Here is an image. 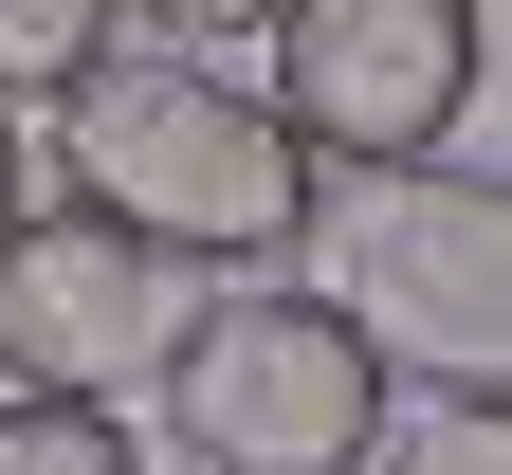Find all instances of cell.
<instances>
[{"mask_svg":"<svg viewBox=\"0 0 512 475\" xmlns=\"http://www.w3.org/2000/svg\"><path fill=\"white\" fill-rule=\"evenodd\" d=\"M55 201L110 238H147L165 275H275V256L330 220V183H311V147L275 128V92L220 74V55H165V37H110V74L55 110Z\"/></svg>","mask_w":512,"mask_h":475,"instance_id":"1","label":"cell"},{"mask_svg":"<svg viewBox=\"0 0 512 475\" xmlns=\"http://www.w3.org/2000/svg\"><path fill=\"white\" fill-rule=\"evenodd\" d=\"M0 475H147V439L92 402H0Z\"/></svg>","mask_w":512,"mask_h":475,"instance_id":"8","label":"cell"},{"mask_svg":"<svg viewBox=\"0 0 512 475\" xmlns=\"http://www.w3.org/2000/svg\"><path fill=\"white\" fill-rule=\"evenodd\" d=\"M37 220V165H19V110H0V238Z\"/></svg>","mask_w":512,"mask_h":475,"instance_id":"9","label":"cell"},{"mask_svg":"<svg viewBox=\"0 0 512 475\" xmlns=\"http://www.w3.org/2000/svg\"><path fill=\"white\" fill-rule=\"evenodd\" d=\"M384 366L439 384H512V165H421V183H348V275H330Z\"/></svg>","mask_w":512,"mask_h":475,"instance_id":"5","label":"cell"},{"mask_svg":"<svg viewBox=\"0 0 512 475\" xmlns=\"http://www.w3.org/2000/svg\"><path fill=\"white\" fill-rule=\"evenodd\" d=\"M183 311H202V275H165L147 238L37 201L0 238V402H92V421H128V402H165Z\"/></svg>","mask_w":512,"mask_h":475,"instance_id":"4","label":"cell"},{"mask_svg":"<svg viewBox=\"0 0 512 475\" xmlns=\"http://www.w3.org/2000/svg\"><path fill=\"white\" fill-rule=\"evenodd\" d=\"M110 37L128 19H92V0H0V110H74L110 74Z\"/></svg>","mask_w":512,"mask_h":475,"instance_id":"7","label":"cell"},{"mask_svg":"<svg viewBox=\"0 0 512 475\" xmlns=\"http://www.w3.org/2000/svg\"><path fill=\"white\" fill-rule=\"evenodd\" d=\"M384 421H403V366L330 275H256L183 311V366H165V439L202 475H366Z\"/></svg>","mask_w":512,"mask_h":475,"instance_id":"2","label":"cell"},{"mask_svg":"<svg viewBox=\"0 0 512 475\" xmlns=\"http://www.w3.org/2000/svg\"><path fill=\"white\" fill-rule=\"evenodd\" d=\"M494 74L476 0H275V55H256V92H275V128L311 147V183H421L439 147H458V110Z\"/></svg>","mask_w":512,"mask_h":475,"instance_id":"3","label":"cell"},{"mask_svg":"<svg viewBox=\"0 0 512 475\" xmlns=\"http://www.w3.org/2000/svg\"><path fill=\"white\" fill-rule=\"evenodd\" d=\"M366 475H512V384H403Z\"/></svg>","mask_w":512,"mask_h":475,"instance_id":"6","label":"cell"}]
</instances>
